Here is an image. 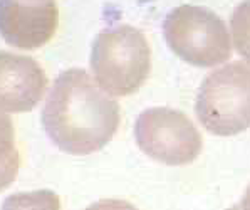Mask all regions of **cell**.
<instances>
[{
	"mask_svg": "<svg viewBox=\"0 0 250 210\" xmlns=\"http://www.w3.org/2000/svg\"><path fill=\"white\" fill-rule=\"evenodd\" d=\"M54 0H0V36L17 49H39L57 30Z\"/></svg>",
	"mask_w": 250,
	"mask_h": 210,
	"instance_id": "8992f818",
	"label": "cell"
},
{
	"mask_svg": "<svg viewBox=\"0 0 250 210\" xmlns=\"http://www.w3.org/2000/svg\"><path fill=\"white\" fill-rule=\"evenodd\" d=\"M86 210H138L133 204L121 198H101L91 204Z\"/></svg>",
	"mask_w": 250,
	"mask_h": 210,
	"instance_id": "8fae6325",
	"label": "cell"
},
{
	"mask_svg": "<svg viewBox=\"0 0 250 210\" xmlns=\"http://www.w3.org/2000/svg\"><path fill=\"white\" fill-rule=\"evenodd\" d=\"M2 210H61V200L52 190L21 192L7 197Z\"/></svg>",
	"mask_w": 250,
	"mask_h": 210,
	"instance_id": "9c48e42d",
	"label": "cell"
},
{
	"mask_svg": "<svg viewBox=\"0 0 250 210\" xmlns=\"http://www.w3.org/2000/svg\"><path fill=\"white\" fill-rule=\"evenodd\" d=\"M163 34L173 54L191 66H218L232 56V41L225 22L205 7L180 5L173 9L163 22Z\"/></svg>",
	"mask_w": 250,
	"mask_h": 210,
	"instance_id": "277c9868",
	"label": "cell"
},
{
	"mask_svg": "<svg viewBox=\"0 0 250 210\" xmlns=\"http://www.w3.org/2000/svg\"><path fill=\"white\" fill-rule=\"evenodd\" d=\"M134 138L145 155L168 167L190 165L203 147L193 121L171 108H149L141 113L134 125Z\"/></svg>",
	"mask_w": 250,
	"mask_h": 210,
	"instance_id": "5b68a950",
	"label": "cell"
},
{
	"mask_svg": "<svg viewBox=\"0 0 250 210\" xmlns=\"http://www.w3.org/2000/svg\"><path fill=\"white\" fill-rule=\"evenodd\" d=\"M19 167H21V156L15 145L12 120L0 113V192L15 180Z\"/></svg>",
	"mask_w": 250,
	"mask_h": 210,
	"instance_id": "ba28073f",
	"label": "cell"
},
{
	"mask_svg": "<svg viewBox=\"0 0 250 210\" xmlns=\"http://www.w3.org/2000/svg\"><path fill=\"white\" fill-rule=\"evenodd\" d=\"M195 111L211 135L245 131L250 126V66L235 61L210 72L200 86Z\"/></svg>",
	"mask_w": 250,
	"mask_h": 210,
	"instance_id": "3957f363",
	"label": "cell"
},
{
	"mask_svg": "<svg viewBox=\"0 0 250 210\" xmlns=\"http://www.w3.org/2000/svg\"><path fill=\"white\" fill-rule=\"evenodd\" d=\"M232 39L237 52L250 64V0H244L232 14Z\"/></svg>",
	"mask_w": 250,
	"mask_h": 210,
	"instance_id": "30bf717a",
	"label": "cell"
},
{
	"mask_svg": "<svg viewBox=\"0 0 250 210\" xmlns=\"http://www.w3.org/2000/svg\"><path fill=\"white\" fill-rule=\"evenodd\" d=\"M227 210H250V185L247 187V190H245L244 197H242L240 204L233 205V207L227 209Z\"/></svg>",
	"mask_w": 250,
	"mask_h": 210,
	"instance_id": "7c38bea8",
	"label": "cell"
},
{
	"mask_svg": "<svg viewBox=\"0 0 250 210\" xmlns=\"http://www.w3.org/2000/svg\"><path fill=\"white\" fill-rule=\"evenodd\" d=\"M96 83L111 96L140 89L151 71V49L145 34L133 25H118L98 34L91 51Z\"/></svg>",
	"mask_w": 250,
	"mask_h": 210,
	"instance_id": "7a4b0ae2",
	"label": "cell"
},
{
	"mask_svg": "<svg viewBox=\"0 0 250 210\" xmlns=\"http://www.w3.org/2000/svg\"><path fill=\"white\" fill-rule=\"evenodd\" d=\"M47 76L36 59L0 51V113H25L41 103Z\"/></svg>",
	"mask_w": 250,
	"mask_h": 210,
	"instance_id": "52a82bcc",
	"label": "cell"
},
{
	"mask_svg": "<svg viewBox=\"0 0 250 210\" xmlns=\"http://www.w3.org/2000/svg\"><path fill=\"white\" fill-rule=\"evenodd\" d=\"M121 109L84 69L72 67L57 76L42 109V126L57 148L71 155H89L116 135Z\"/></svg>",
	"mask_w": 250,
	"mask_h": 210,
	"instance_id": "6da1fadb",
	"label": "cell"
}]
</instances>
